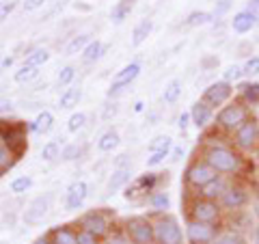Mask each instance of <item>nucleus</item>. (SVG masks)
Instances as JSON below:
<instances>
[{
	"label": "nucleus",
	"instance_id": "56",
	"mask_svg": "<svg viewBox=\"0 0 259 244\" xmlns=\"http://www.w3.org/2000/svg\"><path fill=\"white\" fill-rule=\"evenodd\" d=\"M13 65V56H7V59H3V67H11Z\"/></svg>",
	"mask_w": 259,
	"mask_h": 244
},
{
	"label": "nucleus",
	"instance_id": "19",
	"mask_svg": "<svg viewBox=\"0 0 259 244\" xmlns=\"http://www.w3.org/2000/svg\"><path fill=\"white\" fill-rule=\"evenodd\" d=\"M15 162H18V156H15V151L11 149V145L7 143V138L3 134V126H0V177L9 169H13Z\"/></svg>",
	"mask_w": 259,
	"mask_h": 244
},
{
	"label": "nucleus",
	"instance_id": "48",
	"mask_svg": "<svg viewBox=\"0 0 259 244\" xmlns=\"http://www.w3.org/2000/svg\"><path fill=\"white\" fill-rule=\"evenodd\" d=\"M15 9V3H0V22H5Z\"/></svg>",
	"mask_w": 259,
	"mask_h": 244
},
{
	"label": "nucleus",
	"instance_id": "32",
	"mask_svg": "<svg viewBox=\"0 0 259 244\" xmlns=\"http://www.w3.org/2000/svg\"><path fill=\"white\" fill-rule=\"evenodd\" d=\"M216 18H214V13H209V11H192L188 18H186V26H190V28H197V26H205V24H212Z\"/></svg>",
	"mask_w": 259,
	"mask_h": 244
},
{
	"label": "nucleus",
	"instance_id": "20",
	"mask_svg": "<svg viewBox=\"0 0 259 244\" xmlns=\"http://www.w3.org/2000/svg\"><path fill=\"white\" fill-rule=\"evenodd\" d=\"M236 91H238V100L244 102L248 108L259 104V83H253V80H248V83H240Z\"/></svg>",
	"mask_w": 259,
	"mask_h": 244
},
{
	"label": "nucleus",
	"instance_id": "51",
	"mask_svg": "<svg viewBox=\"0 0 259 244\" xmlns=\"http://www.w3.org/2000/svg\"><path fill=\"white\" fill-rule=\"evenodd\" d=\"M106 244H130V240L125 238V233H112L106 240Z\"/></svg>",
	"mask_w": 259,
	"mask_h": 244
},
{
	"label": "nucleus",
	"instance_id": "57",
	"mask_svg": "<svg viewBox=\"0 0 259 244\" xmlns=\"http://www.w3.org/2000/svg\"><path fill=\"white\" fill-rule=\"evenodd\" d=\"M143 106H145V104H143V102H136V106H134V110H136V112H141V110H143Z\"/></svg>",
	"mask_w": 259,
	"mask_h": 244
},
{
	"label": "nucleus",
	"instance_id": "17",
	"mask_svg": "<svg viewBox=\"0 0 259 244\" xmlns=\"http://www.w3.org/2000/svg\"><path fill=\"white\" fill-rule=\"evenodd\" d=\"M190 117H192V126H194V128H197V130H205L209 124H212L214 110L209 108L203 100H199V102H194V104H192Z\"/></svg>",
	"mask_w": 259,
	"mask_h": 244
},
{
	"label": "nucleus",
	"instance_id": "12",
	"mask_svg": "<svg viewBox=\"0 0 259 244\" xmlns=\"http://www.w3.org/2000/svg\"><path fill=\"white\" fill-rule=\"evenodd\" d=\"M221 231V227L216 225H205V223H194L188 221L186 223V244H212L214 238Z\"/></svg>",
	"mask_w": 259,
	"mask_h": 244
},
{
	"label": "nucleus",
	"instance_id": "21",
	"mask_svg": "<svg viewBox=\"0 0 259 244\" xmlns=\"http://www.w3.org/2000/svg\"><path fill=\"white\" fill-rule=\"evenodd\" d=\"M132 182V171L130 167H117L112 171V175L108 177V184H106V190L108 192H117L119 188H123L125 184Z\"/></svg>",
	"mask_w": 259,
	"mask_h": 244
},
{
	"label": "nucleus",
	"instance_id": "13",
	"mask_svg": "<svg viewBox=\"0 0 259 244\" xmlns=\"http://www.w3.org/2000/svg\"><path fill=\"white\" fill-rule=\"evenodd\" d=\"M0 126H3V121H0ZM3 134H5V138H7V143L11 145V149L15 151V156L22 158L24 151L28 149V143H26V128H24L20 121H15V124L3 126Z\"/></svg>",
	"mask_w": 259,
	"mask_h": 244
},
{
	"label": "nucleus",
	"instance_id": "28",
	"mask_svg": "<svg viewBox=\"0 0 259 244\" xmlns=\"http://www.w3.org/2000/svg\"><path fill=\"white\" fill-rule=\"evenodd\" d=\"M119 143H121V136H119L117 130H108V132H104L100 136V141H97V149L104 151V153H108L112 149H117Z\"/></svg>",
	"mask_w": 259,
	"mask_h": 244
},
{
	"label": "nucleus",
	"instance_id": "2",
	"mask_svg": "<svg viewBox=\"0 0 259 244\" xmlns=\"http://www.w3.org/2000/svg\"><path fill=\"white\" fill-rule=\"evenodd\" d=\"M253 117L250 115V108L246 106L242 100H238V97H233L231 102H227L223 108H218L216 112V130L218 132H223V134H233L240 126H244L246 121Z\"/></svg>",
	"mask_w": 259,
	"mask_h": 244
},
{
	"label": "nucleus",
	"instance_id": "50",
	"mask_svg": "<svg viewBox=\"0 0 259 244\" xmlns=\"http://www.w3.org/2000/svg\"><path fill=\"white\" fill-rule=\"evenodd\" d=\"M190 124H192L190 110H188V112H182V115H180V119H177V126H180V130H182V132H184V130H186V128H188Z\"/></svg>",
	"mask_w": 259,
	"mask_h": 244
},
{
	"label": "nucleus",
	"instance_id": "14",
	"mask_svg": "<svg viewBox=\"0 0 259 244\" xmlns=\"http://www.w3.org/2000/svg\"><path fill=\"white\" fill-rule=\"evenodd\" d=\"M50 203H52L50 194H39V197H35L28 203V208L24 210V216H22L24 223H26V225L41 223L44 218L48 216V212H50Z\"/></svg>",
	"mask_w": 259,
	"mask_h": 244
},
{
	"label": "nucleus",
	"instance_id": "53",
	"mask_svg": "<svg viewBox=\"0 0 259 244\" xmlns=\"http://www.w3.org/2000/svg\"><path fill=\"white\" fill-rule=\"evenodd\" d=\"M11 110H13V102L7 100V97H0V115H7Z\"/></svg>",
	"mask_w": 259,
	"mask_h": 244
},
{
	"label": "nucleus",
	"instance_id": "42",
	"mask_svg": "<svg viewBox=\"0 0 259 244\" xmlns=\"http://www.w3.org/2000/svg\"><path fill=\"white\" fill-rule=\"evenodd\" d=\"M82 156V147H80L78 143H71V145H65V147L61 149V158L63 160H76V158H80Z\"/></svg>",
	"mask_w": 259,
	"mask_h": 244
},
{
	"label": "nucleus",
	"instance_id": "18",
	"mask_svg": "<svg viewBox=\"0 0 259 244\" xmlns=\"http://www.w3.org/2000/svg\"><path fill=\"white\" fill-rule=\"evenodd\" d=\"M233 182V177H225V175H218L214 182H209L203 190H199V197H205V199H212V201H218L223 197V192L229 188Z\"/></svg>",
	"mask_w": 259,
	"mask_h": 244
},
{
	"label": "nucleus",
	"instance_id": "40",
	"mask_svg": "<svg viewBox=\"0 0 259 244\" xmlns=\"http://www.w3.org/2000/svg\"><path fill=\"white\" fill-rule=\"evenodd\" d=\"M30 186H32V177L20 175V177H15V180L11 182V192L13 194H24L26 190H30Z\"/></svg>",
	"mask_w": 259,
	"mask_h": 244
},
{
	"label": "nucleus",
	"instance_id": "38",
	"mask_svg": "<svg viewBox=\"0 0 259 244\" xmlns=\"http://www.w3.org/2000/svg\"><path fill=\"white\" fill-rule=\"evenodd\" d=\"M74 78H76V67L74 65H65V67L59 71V76H56V85L67 87V85L74 83Z\"/></svg>",
	"mask_w": 259,
	"mask_h": 244
},
{
	"label": "nucleus",
	"instance_id": "8",
	"mask_svg": "<svg viewBox=\"0 0 259 244\" xmlns=\"http://www.w3.org/2000/svg\"><path fill=\"white\" fill-rule=\"evenodd\" d=\"M231 145L242 153H250L259 149V119L250 117L244 126H240L231 134Z\"/></svg>",
	"mask_w": 259,
	"mask_h": 244
},
{
	"label": "nucleus",
	"instance_id": "1",
	"mask_svg": "<svg viewBox=\"0 0 259 244\" xmlns=\"http://www.w3.org/2000/svg\"><path fill=\"white\" fill-rule=\"evenodd\" d=\"M199 158L205 160L218 175H225V177H240L248 167L244 153L227 143L205 141V145L201 147Z\"/></svg>",
	"mask_w": 259,
	"mask_h": 244
},
{
	"label": "nucleus",
	"instance_id": "58",
	"mask_svg": "<svg viewBox=\"0 0 259 244\" xmlns=\"http://www.w3.org/2000/svg\"><path fill=\"white\" fill-rule=\"evenodd\" d=\"M255 214H257V216H259V201H257V203H255Z\"/></svg>",
	"mask_w": 259,
	"mask_h": 244
},
{
	"label": "nucleus",
	"instance_id": "30",
	"mask_svg": "<svg viewBox=\"0 0 259 244\" xmlns=\"http://www.w3.org/2000/svg\"><path fill=\"white\" fill-rule=\"evenodd\" d=\"M212 244H246V238L238 229H225V231H218Z\"/></svg>",
	"mask_w": 259,
	"mask_h": 244
},
{
	"label": "nucleus",
	"instance_id": "35",
	"mask_svg": "<svg viewBox=\"0 0 259 244\" xmlns=\"http://www.w3.org/2000/svg\"><path fill=\"white\" fill-rule=\"evenodd\" d=\"M91 42H93L91 35H78V37H71V42L65 46V54H67V56H74V54H78V52L82 54V50H84V48L91 44Z\"/></svg>",
	"mask_w": 259,
	"mask_h": 244
},
{
	"label": "nucleus",
	"instance_id": "60",
	"mask_svg": "<svg viewBox=\"0 0 259 244\" xmlns=\"http://www.w3.org/2000/svg\"><path fill=\"white\" fill-rule=\"evenodd\" d=\"M257 156H259V149H257Z\"/></svg>",
	"mask_w": 259,
	"mask_h": 244
},
{
	"label": "nucleus",
	"instance_id": "24",
	"mask_svg": "<svg viewBox=\"0 0 259 244\" xmlns=\"http://www.w3.org/2000/svg\"><path fill=\"white\" fill-rule=\"evenodd\" d=\"M48 238H50L52 244H78V231H74L67 225H63V227L52 229Z\"/></svg>",
	"mask_w": 259,
	"mask_h": 244
},
{
	"label": "nucleus",
	"instance_id": "22",
	"mask_svg": "<svg viewBox=\"0 0 259 244\" xmlns=\"http://www.w3.org/2000/svg\"><path fill=\"white\" fill-rule=\"evenodd\" d=\"M255 26H257V22L253 20V15L246 13L244 9L238 11L231 20V28H233V32H238V35H246V32H250Z\"/></svg>",
	"mask_w": 259,
	"mask_h": 244
},
{
	"label": "nucleus",
	"instance_id": "52",
	"mask_svg": "<svg viewBox=\"0 0 259 244\" xmlns=\"http://www.w3.org/2000/svg\"><path fill=\"white\" fill-rule=\"evenodd\" d=\"M46 3V0H24V11H35Z\"/></svg>",
	"mask_w": 259,
	"mask_h": 244
},
{
	"label": "nucleus",
	"instance_id": "44",
	"mask_svg": "<svg viewBox=\"0 0 259 244\" xmlns=\"http://www.w3.org/2000/svg\"><path fill=\"white\" fill-rule=\"evenodd\" d=\"M242 69H244V76L246 78L259 76V56H250V59L244 65H242Z\"/></svg>",
	"mask_w": 259,
	"mask_h": 244
},
{
	"label": "nucleus",
	"instance_id": "16",
	"mask_svg": "<svg viewBox=\"0 0 259 244\" xmlns=\"http://www.w3.org/2000/svg\"><path fill=\"white\" fill-rule=\"evenodd\" d=\"M89 197V186L87 182H74L65 192V208L69 210V212H76V210L82 208V203L87 201Z\"/></svg>",
	"mask_w": 259,
	"mask_h": 244
},
{
	"label": "nucleus",
	"instance_id": "9",
	"mask_svg": "<svg viewBox=\"0 0 259 244\" xmlns=\"http://www.w3.org/2000/svg\"><path fill=\"white\" fill-rule=\"evenodd\" d=\"M218 203H221L223 212H242L248 203H250V192L244 184L240 182H231V186L223 192V197L218 199Z\"/></svg>",
	"mask_w": 259,
	"mask_h": 244
},
{
	"label": "nucleus",
	"instance_id": "39",
	"mask_svg": "<svg viewBox=\"0 0 259 244\" xmlns=\"http://www.w3.org/2000/svg\"><path fill=\"white\" fill-rule=\"evenodd\" d=\"M242 78H244V69H242L240 65H229V67L223 71V80H225V83H229V85L240 83Z\"/></svg>",
	"mask_w": 259,
	"mask_h": 244
},
{
	"label": "nucleus",
	"instance_id": "6",
	"mask_svg": "<svg viewBox=\"0 0 259 244\" xmlns=\"http://www.w3.org/2000/svg\"><path fill=\"white\" fill-rule=\"evenodd\" d=\"M123 233L130 244H156V231H153L151 216H130L123 221Z\"/></svg>",
	"mask_w": 259,
	"mask_h": 244
},
{
	"label": "nucleus",
	"instance_id": "54",
	"mask_svg": "<svg viewBox=\"0 0 259 244\" xmlns=\"http://www.w3.org/2000/svg\"><path fill=\"white\" fill-rule=\"evenodd\" d=\"M182 156H184V147H175L173 153H171V160H173V162H180Z\"/></svg>",
	"mask_w": 259,
	"mask_h": 244
},
{
	"label": "nucleus",
	"instance_id": "45",
	"mask_svg": "<svg viewBox=\"0 0 259 244\" xmlns=\"http://www.w3.org/2000/svg\"><path fill=\"white\" fill-rule=\"evenodd\" d=\"M166 145H173V138H171V136H156V138H153V141L149 143V153L158 151V149H162V147H166Z\"/></svg>",
	"mask_w": 259,
	"mask_h": 244
},
{
	"label": "nucleus",
	"instance_id": "10",
	"mask_svg": "<svg viewBox=\"0 0 259 244\" xmlns=\"http://www.w3.org/2000/svg\"><path fill=\"white\" fill-rule=\"evenodd\" d=\"M233 91H236L233 85L225 83V80H218V83H212L205 89L203 95H201V100H203L212 110H216V108H223L227 102H231Z\"/></svg>",
	"mask_w": 259,
	"mask_h": 244
},
{
	"label": "nucleus",
	"instance_id": "33",
	"mask_svg": "<svg viewBox=\"0 0 259 244\" xmlns=\"http://www.w3.org/2000/svg\"><path fill=\"white\" fill-rule=\"evenodd\" d=\"M147 201H149L153 212H166L168 206H171V197H168V192H164V190H156Z\"/></svg>",
	"mask_w": 259,
	"mask_h": 244
},
{
	"label": "nucleus",
	"instance_id": "23",
	"mask_svg": "<svg viewBox=\"0 0 259 244\" xmlns=\"http://www.w3.org/2000/svg\"><path fill=\"white\" fill-rule=\"evenodd\" d=\"M54 126V115L50 110H41L39 115L35 117V121H30L28 124V130L35 134H48Z\"/></svg>",
	"mask_w": 259,
	"mask_h": 244
},
{
	"label": "nucleus",
	"instance_id": "49",
	"mask_svg": "<svg viewBox=\"0 0 259 244\" xmlns=\"http://www.w3.org/2000/svg\"><path fill=\"white\" fill-rule=\"evenodd\" d=\"M231 9V0H218L216 9H214V18H218V15H223Z\"/></svg>",
	"mask_w": 259,
	"mask_h": 244
},
{
	"label": "nucleus",
	"instance_id": "59",
	"mask_svg": "<svg viewBox=\"0 0 259 244\" xmlns=\"http://www.w3.org/2000/svg\"><path fill=\"white\" fill-rule=\"evenodd\" d=\"M0 63H3V56H0Z\"/></svg>",
	"mask_w": 259,
	"mask_h": 244
},
{
	"label": "nucleus",
	"instance_id": "27",
	"mask_svg": "<svg viewBox=\"0 0 259 244\" xmlns=\"http://www.w3.org/2000/svg\"><path fill=\"white\" fill-rule=\"evenodd\" d=\"M104 52H106V46H104L100 39H93V42L82 50V61H84L87 65H89V63H95V61L102 59Z\"/></svg>",
	"mask_w": 259,
	"mask_h": 244
},
{
	"label": "nucleus",
	"instance_id": "37",
	"mask_svg": "<svg viewBox=\"0 0 259 244\" xmlns=\"http://www.w3.org/2000/svg\"><path fill=\"white\" fill-rule=\"evenodd\" d=\"M171 149H173V145H166V147H162V149H158V151L149 153L147 167H158V165H162V162H164L168 156H171Z\"/></svg>",
	"mask_w": 259,
	"mask_h": 244
},
{
	"label": "nucleus",
	"instance_id": "25",
	"mask_svg": "<svg viewBox=\"0 0 259 244\" xmlns=\"http://www.w3.org/2000/svg\"><path fill=\"white\" fill-rule=\"evenodd\" d=\"M151 30H153V22H151L149 18H147V20H141V22L134 26V30H132V46H134V48L143 46L145 42H147V37L151 35Z\"/></svg>",
	"mask_w": 259,
	"mask_h": 244
},
{
	"label": "nucleus",
	"instance_id": "7",
	"mask_svg": "<svg viewBox=\"0 0 259 244\" xmlns=\"http://www.w3.org/2000/svg\"><path fill=\"white\" fill-rule=\"evenodd\" d=\"M218 177V173L207 165L205 160H201V158H194L188 167H186V171H184V182H186V186H188L190 190H203L205 186L209 184V182H214Z\"/></svg>",
	"mask_w": 259,
	"mask_h": 244
},
{
	"label": "nucleus",
	"instance_id": "43",
	"mask_svg": "<svg viewBox=\"0 0 259 244\" xmlns=\"http://www.w3.org/2000/svg\"><path fill=\"white\" fill-rule=\"evenodd\" d=\"M84 124H87V115H84V112H74V115L69 117V121H67V130H69V132H78V130L84 128Z\"/></svg>",
	"mask_w": 259,
	"mask_h": 244
},
{
	"label": "nucleus",
	"instance_id": "41",
	"mask_svg": "<svg viewBox=\"0 0 259 244\" xmlns=\"http://www.w3.org/2000/svg\"><path fill=\"white\" fill-rule=\"evenodd\" d=\"M61 156V145L56 143V141H50V143H46L44 145V149H41V158L48 160V162H52Z\"/></svg>",
	"mask_w": 259,
	"mask_h": 244
},
{
	"label": "nucleus",
	"instance_id": "31",
	"mask_svg": "<svg viewBox=\"0 0 259 244\" xmlns=\"http://www.w3.org/2000/svg\"><path fill=\"white\" fill-rule=\"evenodd\" d=\"M80 97H82V91H80V87H71V89H67V91L61 95V100H59V108L69 110V108L78 106Z\"/></svg>",
	"mask_w": 259,
	"mask_h": 244
},
{
	"label": "nucleus",
	"instance_id": "26",
	"mask_svg": "<svg viewBox=\"0 0 259 244\" xmlns=\"http://www.w3.org/2000/svg\"><path fill=\"white\" fill-rule=\"evenodd\" d=\"M132 7H134V0H119L110 11V20L115 24H123L127 20V15L132 13Z\"/></svg>",
	"mask_w": 259,
	"mask_h": 244
},
{
	"label": "nucleus",
	"instance_id": "47",
	"mask_svg": "<svg viewBox=\"0 0 259 244\" xmlns=\"http://www.w3.org/2000/svg\"><path fill=\"white\" fill-rule=\"evenodd\" d=\"M244 11L253 15V20L259 24V0H246V5H244Z\"/></svg>",
	"mask_w": 259,
	"mask_h": 244
},
{
	"label": "nucleus",
	"instance_id": "34",
	"mask_svg": "<svg viewBox=\"0 0 259 244\" xmlns=\"http://www.w3.org/2000/svg\"><path fill=\"white\" fill-rule=\"evenodd\" d=\"M50 59V52L46 50V48H35V50H30L26 56H24V65H30V67H41L44 63H48Z\"/></svg>",
	"mask_w": 259,
	"mask_h": 244
},
{
	"label": "nucleus",
	"instance_id": "29",
	"mask_svg": "<svg viewBox=\"0 0 259 244\" xmlns=\"http://www.w3.org/2000/svg\"><path fill=\"white\" fill-rule=\"evenodd\" d=\"M180 97H182V80L180 78L168 80L166 87H164V91H162V102H164V104H175Z\"/></svg>",
	"mask_w": 259,
	"mask_h": 244
},
{
	"label": "nucleus",
	"instance_id": "46",
	"mask_svg": "<svg viewBox=\"0 0 259 244\" xmlns=\"http://www.w3.org/2000/svg\"><path fill=\"white\" fill-rule=\"evenodd\" d=\"M100 240L102 238H97V235H93V233H89L84 229H78V244H102Z\"/></svg>",
	"mask_w": 259,
	"mask_h": 244
},
{
	"label": "nucleus",
	"instance_id": "3",
	"mask_svg": "<svg viewBox=\"0 0 259 244\" xmlns=\"http://www.w3.org/2000/svg\"><path fill=\"white\" fill-rule=\"evenodd\" d=\"M186 218L194 223H205V225H216L221 227L223 223V208L218 201L205 199V197H192L186 206Z\"/></svg>",
	"mask_w": 259,
	"mask_h": 244
},
{
	"label": "nucleus",
	"instance_id": "11",
	"mask_svg": "<svg viewBox=\"0 0 259 244\" xmlns=\"http://www.w3.org/2000/svg\"><path fill=\"white\" fill-rule=\"evenodd\" d=\"M78 227L80 229H84L89 233H93L97 235V238H106V235L110 233V221H108V216L100 212V210H91V212H87L80 216V221H78Z\"/></svg>",
	"mask_w": 259,
	"mask_h": 244
},
{
	"label": "nucleus",
	"instance_id": "4",
	"mask_svg": "<svg viewBox=\"0 0 259 244\" xmlns=\"http://www.w3.org/2000/svg\"><path fill=\"white\" fill-rule=\"evenodd\" d=\"M151 218L153 231H156V244H186V233L177 216L168 212H153Z\"/></svg>",
	"mask_w": 259,
	"mask_h": 244
},
{
	"label": "nucleus",
	"instance_id": "15",
	"mask_svg": "<svg viewBox=\"0 0 259 244\" xmlns=\"http://www.w3.org/2000/svg\"><path fill=\"white\" fill-rule=\"evenodd\" d=\"M139 74H141V63H136V61H134V63H130V65H125L123 69H119L117 74H115V78H112V83H110L108 95L112 97V95L121 93L125 87H130L136 78H139Z\"/></svg>",
	"mask_w": 259,
	"mask_h": 244
},
{
	"label": "nucleus",
	"instance_id": "36",
	"mask_svg": "<svg viewBox=\"0 0 259 244\" xmlns=\"http://www.w3.org/2000/svg\"><path fill=\"white\" fill-rule=\"evenodd\" d=\"M15 83L18 85H26V83H32L35 78H39V67H30V65H22V67L15 71Z\"/></svg>",
	"mask_w": 259,
	"mask_h": 244
},
{
	"label": "nucleus",
	"instance_id": "55",
	"mask_svg": "<svg viewBox=\"0 0 259 244\" xmlns=\"http://www.w3.org/2000/svg\"><path fill=\"white\" fill-rule=\"evenodd\" d=\"M32 244H52V242H50V238H48V235H44V238H37Z\"/></svg>",
	"mask_w": 259,
	"mask_h": 244
},
{
	"label": "nucleus",
	"instance_id": "5",
	"mask_svg": "<svg viewBox=\"0 0 259 244\" xmlns=\"http://www.w3.org/2000/svg\"><path fill=\"white\" fill-rule=\"evenodd\" d=\"M166 180H168V173H143V175L136 177V180L130 182V186L123 192V197L127 201L149 199L162 184H166Z\"/></svg>",
	"mask_w": 259,
	"mask_h": 244
}]
</instances>
